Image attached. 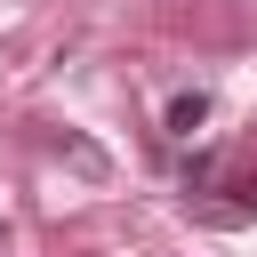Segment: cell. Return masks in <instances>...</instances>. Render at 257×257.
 Wrapping results in <instances>:
<instances>
[{
	"mask_svg": "<svg viewBox=\"0 0 257 257\" xmlns=\"http://www.w3.org/2000/svg\"><path fill=\"white\" fill-rule=\"evenodd\" d=\"M193 177H201V185H225L233 209H257V161H201Z\"/></svg>",
	"mask_w": 257,
	"mask_h": 257,
	"instance_id": "obj_1",
	"label": "cell"
},
{
	"mask_svg": "<svg viewBox=\"0 0 257 257\" xmlns=\"http://www.w3.org/2000/svg\"><path fill=\"white\" fill-rule=\"evenodd\" d=\"M201 120H209V96H201V88H185V96L169 104V137H193Z\"/></svg>",
	"mask_w": 257,
	"mask_h": 257,
	"instance_id": "obj_2",
	"label": "cell"
}]
</instances>
